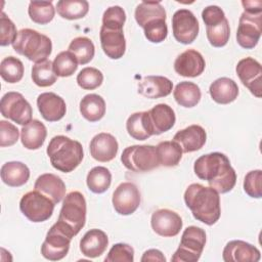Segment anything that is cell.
Returning a JSON list of instances; mask_svg holds the SVG:
<instances>
[{
	"mask_svg": "<svg viewBox=\"0 0 262 262\" xmlns=\"http://www.w3.org/2000/svg\"><path fill=\"white\" fill-rule=\"evenodd\" d=\"M14 51L35 63L46 60L52 51L49 37L33 29H21L12 43Z\"/></svg>",
	"mask_w": 262,
	"mask_h": 262,
	"instance_id": "cell-4",
	"label": "cell"
},
{
	"mask_svg": "<svg viewBox=\"0 0 262 262\" xmlns=\"http://www.w3.org/2000/svg\"><path fill=\"white\" fill-rule=\"evenodd\" d=\"M145 38L151 43L163 42L168 35V27L166 19H155L147 23L143 28Z\"/></svg>",
	"mask_w": 262,
	"mask_h": 262,
	"instance_id": "cell-43",
	"label": "cell"
},
{
	"mask_svg": "<svg viewBox=\"0 0 262 262\" xmlns=\"http://www.w3.org/2000/svg\"><path fill=\"white\" fill-rule=\"evenodd\" d=\"M183 152H192L201 149L207 140V133L200 125H190L179 130L173 137Z\"/></svg>",
	"mask_w": 262,
	"mask_h": 262,
	"instance_id": "cell-22",
	"label": "cell"
},
{
	"mask_svg": "<svg viewBox=\"0 0 262 262\" xmlns=\"http://www.w3.org/2000/svg\"><path fill=\"white\" fill-rule=\"evenodd\" d=\"M72 238L73 236L58 222L54 223L41 246L42 256L50 261L61 260L70 250Z\"/></svg>",
	"mask_w": 262,
	"mask_h": 262,
	"instance_id": "cell-10",
	"label": "cell"
},
{
	"mask_svg": "<svg viewBox=\"0 0 262 262\" xmlns=\"http://www.w3.org/2000/svg\"><path fill=\"white\" fill-rule=\"evenodd\" d=\"M54 203L38 190H32L23 195L19 201L20 212L32 222L39 223L48 220L53 213Z\"/></svg>",
	"mask_w": 262,
	"mask_h": 262,
	"instance_id": "cell-9",
	"label": "cell"
},
{
	"mask_svg": "<svg viewBox=\"0 0 262 262\" xmlns=\"http://www.w3.org/2000/svg\"><path fill=\"white\" fill-rule=\"evenodd\" d=\"M205 67L206 62L203 55L194 49H187L183 51L174 61L175 72L182 77H198L203 74Z\"/></svg>",
	"mask_w": 262,
	"mask_h": 262,
	"instance_id": "cell-18",
	"label": "cell"
},
{
	"mask_svg": "<svg viewBox=\"0 0 262 262\" xmlns=\"http://www.w3.org/2000/svg\"><path fill=\"white\" fill-rule=\"evenodd\" d=\"M182 219L170 209H159L151 214L150 225L152 230L164 237L177 235L182 228Z\"/></svg>",
	"mask_w": 262,
	"mask_h": 262,
	"instance_id": "cell-16",
	"label": "cell"
},
{
	"mask_svg": "<svg viewBox=\"0 0 262 262\" xmlns=\"http://www.w3.org/2000/svg\"><path fill=\"white\" fill-rule=\"evenodd\" d=\"M32 80L39 87L53 85L57 80V76L53 70L52 61L46 59L35 63L32 68Z\"/></svg>",
	"mask_w": 262,
	"mask_h": 262,
	"instance_id": "cell-37",
	"label": "cell"
},
{
	"mask_svg": "<svg viewBox=\"0 0 262 262\" xmlns=\"http://www.w3.org/2000/svg\"><path fill=\"white\" fill-rule=\"evenodd\" d=\"M262 171L252 170L248 172L244 179V190L245 192L254 199H260L262 196Z\"/></svg>",
	"mask_w": 262,
	"mask_h": 262,
	"instance_id": "cell-45",
	"label": "cell"
},
{
	"mask_svg": "<svg viewBox=\"0 0 262 262\" xmlns=\"http://www.w3.org/2000/svg\"><path fill=\"white\" fill-rule=\"evenodd\" d=\"M225 262H257L261 258L258 248L241 239H233L226 244L222 252Z\"/></svg>",
	"mask_w": 262,
	"mask_h": 262,
	"instance_id": "cell-17",
	"label": "cell"
},
{
	"mask_svg": "<svg viewBox=\"0 0 262 262\" xmlns=\"http://www.w3.org/2000/svg\"><path fill=\"white\" fill-rule=\"evenodd\" d=\"M2 181L11 187H19L26 184L30 178L28 166L21 162L11 161L2 165L0 171Z\"/></svg>",
	"mask_w": 262,
	"mask_h": 262,
	"instance_id": "cell-28",
	"label": "cell"
},
{
	"mask_svg": "<svg viewBox=\"0 0 262 262\" xmlns=\"http://www.w3.org/2000/svg\"><path fill=\"white\" fill-rule=\"evenodd\" d=\"M105 262H133L134 261V249L124 243L115 244L104 258Z\"/></svg>",
	"mask_w": 262,
	"mask_h": 262,
	"instance_id": "cell-44",
	"label": "cell"
},
{
	"mask_svg": "<svg viewBox=\"0 0 262 262\" xmlns=\"http://www.w3.org/2000/svg\"><path fill=\"white\" fill-rule=\"evenodd\" d=\"M173 36L179 43L190 44L198 37L200 26L194 14L185 8L178 9L172 16Z\"/></svg>",
	"mask_w": 262,
	"mask_h": 262,
	"instance_id": "cell-13",
	"label": "cell"
},
{
	"mask_svg": "<svg viewBox=\"0 0 262 262\" xmlns=\"http://www.w3.org/2000/svg\"><path fill=\"white\" fill-rule=\"evenodd\" d=\"M242 5L245 11L248 12H262V2L261 1H242Z\"/></svg>",
	"mask_w": 262,
	"mask_h": 262,
	"instance_id": "cell-50",
	"label": "cell"
},
{
	"mask_svg": "<svg viewBox=\"0 0 262 262\" xmlns=\"http://www.w3.org/2000/svg\"><path fill=\"white\" fill-rule=\"evenodd\" d=\"M79 107L82 117L92 123L101 120L105 114V101L95 93L85 95L81 99Z\"/></svg>",
	"mask_w": 262,
	"mask_h": 262,
	"instance_id": "cell-30",
	"label": "cell"
},
{
	"mask_svg": "<svg viewBox=\"0 0 262 262\" xmlns=\"http://www.w3.org/2000/svg\"><path fill=\"white\" fill-rule=\"evenodd\" d=\"M38 110L47 122H57L61 120L67 112L66 101L53 92H44L37 97Z\"/></svg>",
	"mask_w": 262,
	"mask_h": 262,
	"instance_id": "cell-19",
	"label": "cell"
},
{
	"mask_svg": "<svg viewBox=\"0 0 262 262\" xmlns=\"http://www.w3.org/2000/svg\"><path fill=\"white\" fill-rule=\"evenodd\" d=\"M206 33L209 43L214 47H223L227 44L230 37V28L227 18L225 17L220 23L206 27Z\"/></svg>",
	"mask_w": 262,
	"mask_h": 262,
	"instance_id": "cell-40",
	"label": "cell"
},
{
	"mask_svg": "<svg viewBox=\"0 0 262 262\" xmlns=\"http://www.w3.org/2000/svg\"><path fill=\"white\" fill-rule=\"evenodd\" d=\"M103 82V74L96 68L87 67L77 75V83L84 90H94Z\"/></svg>",
	"mask_w": 262,
	"mask_h": 262,
	"instance_id": "cell-42",
	"label": "cell"
},
{
	"mask_svg": "<svg viewBox=\"0 0 262 262\" xmlns=\"http://www.w3.org/2000/svg\"><path fill=\"white\" fill-rule=\"evenodd\" d=\"M19 130L13 124L1 120L0 121V146H11L18 140Z\"/></svg>",
	"mask_w": 262,
	"mask_h": 262,
	"instance_id": "cell-47",
	"label": "cell"
},
{
	"mask_svg": "<svg viewBox=\"0 0 262 262\" xmlns=\"http://www.w3.org/2000/svg\"><path fill=\"white\" fill-rule=\"evenodd\" d=\"M147 112L154 135H160L169 131L175 124V113L173 108L166 103H159Z\"/></svg>",
	"mask_w": 262,
	"mask_h": 262,
	"instance_id": "cell-25",
	"label": "cell"
},
{
	"mask_svg": "<svg viewBox=\"0 0 262 262\" xmlns=\"http://www.w3.org/2000/svg\"><path fill=\"white\" fill-rule=\"evenodd\" d=\"M91 157L101 163H106L117 156L119 144L115 136L110 133L101 132L96 134L89 145Z\"/></svg>",
	"mask_w": 262,
	"mask_h": 262,
	"instance_id": "cell-20",
	"label": "cell"
},
{
	"mask_svg": "<svg viewBox=\"0 0 262 262\" xmlns=\"http://www.w3.org/2000/svg\"><path fill=\"white\" fill-rule=\"evenodd\" d=\"M86 213L84 195L80 191H71L63 199L57 222L75 236L85 225Z\"/></svg>",
	"mask_w": 262,
	"mask_h": 262,
	"instance_id": "cell-5",
	"label": "cell"
},
{
	"mask_svg": "<svg viewBox=\"0 0 262 262\" xmlns=\"http://www.w3.org/2000/svg\"><path fill=\"white\" fill-rule=\"evenodd\" d=\"M135 20L143 28L147 23L155 19H166V10L159 1H142L135 8Z\"/></svg>",
	"mask_w": 262,
	"mask_h": 262,
	"instance_id": "cell-32",
	"label": "cell"
},
{
	"mask_svg": "<svg viewBox=\"0 0 262 262\" xmlns=\"http://www.w3.org/2000/svg\"><path fill=\"white\" fill-rule=\"evenodd\" d=\"M47 129L39 120H32L20 130V140L27 149L35 150L40 148L46 139Z\"/></svg>",
	"mask_w": 262,
	"mask_h": 262,
	"instance_id": "cell-27",
	"label": "cell"
},
{
	"mask_svg": "<svg viewBox=\"0 0 262 262\" xmlns=\"http://www.w3.org/2000/svg\"><path fill=\"white\" fill-rule=\"evenodd\" d=\"M173 96L179 105L183 107H193L200 102L202 92L195 83L182 81L176 85Z\"/></svg>",
	"mask_w": 262,
	"mask_h": 262,
	"instance_id": "cell-31",
	"label": "cell"
},
{
	"mask_svg": "<svg viewBox=\"0 0 262 262\" xmlns=\"http://www.w3.org/2000/svg\"><path fill=\"white\" fill-rule=\"evenodd\" d=\"M28 13L30 18L39 25L50 23L55 14V8L51 1H31Z\"/></svg>",
	"mask_w": 262,
	"mask_h": 262,
	"instance_id": "cell-38",
	"label": "cell"
},
{
	"mask_svg": "<svg viewBox=\"0 0 262 262\" xmlns=\"http://www.w3.org/2000/svg\"><path fill=\"white\" fill-rule=\"evenodd\" d=\"M56 9L62 18L79 19L88 13L89 3L86 0H59Z\"/></svg>",
	"mask_w": 262,
	"mask_h": 262,
	"instance_id": "cell-35",
	"label": "cell"
},
{
	"mask_svg": "<svg viewBox=\"0 0 262 262\" xmlns=\"http://www.w3.org/2000/svg\"><path fill=\"white\" fill-rule=\"evenodd\" d=\"M140 192L132 182H123L118 185L113 193L112 203L116 212L127 216L133 214L140 205Z\"/></svg>",
	"mask_w": 262,
	"mask_h": 262,
	"instance_id": "cell-14",
	"label": "cell"
},
{
	"mask_svg": "<svg viewBox=\"0 0 262 262\" xmlns=\"http://www.w3.org/2000/svg\"><path fill=\"white\" fill-rule=\"evenodd\" d=\"M17 33L14 23L2 11L0 15V45L7 46L12 44Z\"/></svg>",
	"mask_w": 262,
	"mask_h": 262,
	"instance_id": "cell-46",
	"label": "cell"
},
{
	"mask_svg": "<svg viewBox=\"0 0 262 262\" xmlns=\"http://www.w3.org/2000/svg\"><path fill=\"white\" fill-rule=\"evenodd\" d=\"M34 188L50 199L54 204L61 202L66 196L67 188L64 182L60 177L52 173L40 175L34 184Z\"/></svg>",
	"mask_w": 262,
	"mask_h": 262,
	"instance_id": "cell-23",
	"label": "cell"
},
{
	"mask_svg": "<svg viewBox=\"0 0 262 262\" xmlns=\"http://www.w3.org/2000/svg\"><path fill=\"white\" fill-rule=\"evenodd\" d=\"M141 262L147 261H159V262H166V257L164 254L157 249H149L145 251L141 257Z\"/></svg>",
	"mask_w": 262,
	"mask_h": 262,
	"instance_id": "cell-49",
	"label": "cell"
},
{
	"mask_svg": "<svg viewBox=\"0 0 262 262\" xmlns=\"http://www.w3.org/2000/svg\"><path fill=\"white\" fill-rule=\"evenodd\" d=\"M262 12L244 11L238 19L236 41L245 49H253L261 37Z\"/></svg>",
	"mask_w": 262,
	"mask_h": 262,
	"instance_id": "cell-12",
	"label": "cell"
},
{
	"mask_svg": "<svg viewBox=\"0 0 262 262\" xmlns=\"http://www.w3.org/2000/svg\"><path fill=\"white\" fill-rule=\"evenodd\" d=\"M202 18L206 27L214 26L225 18L224 11L217 5H210L202 11Z\"/></svg>",
	"mask_w": 262,
	"mask_h": 262,
	"instance_id": "cell-48",
	"label": "cell"
},
{
	"mask_svg": "<svg viewBox=\"0 0 262 262\" xmlns=\"http://www.w3.org/2000/svg\"><path fill=\"white\" fill-rule=\"evenodd\" d=\"M121 162L125 168L136 173L148 172L160 166L156 146L148 144L127 146L122 152Z\"/></svg>",
	"mask_w": 262,
	"mask_h": 262,
	"instance_id": "cell-8",
	"label": "cell"
},
{
	"mask_svg": "<svg viewBox=\"0 0 262 262\" xmlns=\"http://www.w3.org/2000/svg\"><path fill=\"white\" fill-rule=\"evenodd\" d=\"M24 64L20 59L14 56H7L1 60L0 75L4 81L10 84L19 82L24 77Z\"/></svg>",
	"mask_w": 262,
	"mask_h": 262,
	"instance_id": "cell-39",
	"label": "cell"
},
{
	"mask_svg": "<svg viewBox=\"0 0 262 262\" xmlns=\"http://www.w3.org/2000/svg\"><path fill=\"white\" fill-rule=\"evenodd\" d=\"M53 70L57 77H70L78 69V61L75 56L69 51L59 52L52 61Z\"/></svg>",
	"mask_w": 262,
	"mask_h": 262,
	"instance_id": "cell-41",
	"label": "cell"
},
{
	"mask_svg": "<svg viewBox=\"0 0 262 262\" xmlns=\"http://www.w3.org/2000/svg\"><path fill=\"white\" fill-rule=\"evenodd\" d=\"M1 115L18 125H27L32 121V106L19 92L5 93L0 102Z\"/></svg>",
	"mask_w": 262,
	"mask_h": 262,
	"instance_id": "cell-11",
	"label": "cell"
},
{
	"mask_svg": "<svg viewBox=\"0 0 262 262\" xmlns=\"http://www.w3.org/2000/svg\"><path fill=\"white\" fill-rule=\"evenodd\" d=\"M209 93L215 102L228 104L237 98L238 86L232 79L221 77L210 85Z\"/></svg>",
	"mask_w": 262,
	"mask_h": 262,
	"instance_id": "cell-26",
	"label": "cell"
},
{
	"mask_svg": "<svg viewBox=\"0 0 262 262\" xmlns=\"http://www.w3.org/2000/svg\"><path fill=\"white\" fill-rule=\"evenodd\" d=\"M159 164L164 167H175L182 158V149L180 145L172 141H162L156 146Z\"/></svg>",
	"mask_w": 262,
	"mask_h": 262,
	"instance_id": "cell-33",
	"label": "cell"
},
{
	"mask_svg": "<svg viewBox=\"0 0 262 262\" xmlns=\"http://www.w3.org/2000/svg\"><path fill=\"white\" fill-rule=\"evenodd\" d=\"M125 21L118 18H103L99 32L103 52L111 59L123 57L126 51V40L123 33Z\"/></svg>",
	"mask_w": 262,
	"mask_h": 262,
	"instance_id": "cell-6",
	"label": "cell"
},
{
	"mask_svg": "<svg viewBox=\"0 0 262 262\" xmlns=\"http://www.w3.org/2000/svg\"><path fill=\"white\" fill-rule=\"evenodd\" d=\"M206 245V232L198 226H188L184 229L178 249L173 254V262H196Z\"/></svg>",
	"mask_w": 262,
	"mask_h": 262,
	"instance_id": "cell-7",
	"label": "cell"
},
{
	"mask_svg": "<svg viewBox=\"0 0 262 262\" xmlns=\"http://www.w3.org/2000/svg\"><path fill=\"white\" fill-rule=\"evenodd\" d=\"M195 175L209 183L218 193L230 191L236 182V173L229 159L222 152L214 151L198 158L193 165Z\"/></svg>",
	"mask_w": 262,
	"mask_h": 262,
	"instance_id": "cell-1",
	"label": "cell"
},
{
	"mask_svg": "<svg viewBox=\"0 0 262 262\" xmlns=\"http://www.w3.org/2000/svg\"><path fill=\"white\" fill-rule=\"evenodd\" d=\"M86 183L94 193H103L108 189L112 183V174L110 170L103 166L92 168L86 177Z\"/></svg>",
	"mask_w": 262,
	"mask_h": 262,
	"instance_id": "cell-34",
	"label": "cell"
},
{
	"mask_svg": "<svg viewBox=\"0 0 262 262\" xmlns=\"http://www.w3.org/2000/svg\"><path fill=\"white\" fill-rule=\"evenodd\" d=\"M128 134L136 140H145L154 135L148 112H137L129 116L126 122Z\"/></svg>",
	"mask_w": 262,
	"mask_h": 262,
	"instance_id": "cell-29",
	"label": "cell"
},
{
	"mask_svg": "<svg viewBox=\"0 0 262 262\" xmlns=\"http://www.w3.org/2000/svg\"><path fill=\"white\" fill-rule=\"evenodd\" d=\"M235 72L244 86L256 97H261V82H262V68L259 61L253 57H245L241 59L236 67Z\"/></svg>",
	"mask_w": 262,
	"mask_h": 262,
	"instance_id": "cell-15",
	"label": "cell"
},
{
	"mask_svg": "<svg viewBox=\"0 0 262 262\" xmlns=\"http://www.w3.org/2000/svg\"><path fill=\"white\" fill-rule=\"evenodd\" d=\"M46 152L52 167L63 173L74 171L81 164L84 157L82 144L64 135L52 137Z\"/></svg>",
	"mask_w": 262,
	"mask_h": 262,
	"instance_id": "cell-3",
	"label": "cell"
},
{
	"mask_svg": "<svg viewBox=\"0 0 262 262\" xmlns=\"http://www.w3.org/2000/svg\"><path fill=\"white\" fill-rule=\"evenodd\" d=\"M108 245V238L104 231L93 228L88 230L80 241V251L85 257L97 258L101 256Z\"/></svg>",
	"mask_w": 262,
	"mask_h": 262,
	"instance_id": "cell-24",
	"label": "cell"
},
{
	"mask_svg": "<svg viewBox=\"0 0 262 262\" xmlns=\"http://www.w3.org/2000/svg\"><path fill=\"white\" fill-rule=\"evenodd\" d=\"M184 202L194 219L207 225L215 224L221 215L219 193L210 186L200 183L188 185L184 192Z\"/></svg>",
	"mask_w": 262,
	"mask_h": 262,
	"instance_id": "cell-2",
	"label": "cell"
},
{
	"mask_svg": "<svg viewBox=\"0 0 262 262\" xmlns=\"http://www.w3.org/2000/svg\"><path fill=\"white\" fill-rule=\"evenodd\" d=\"M69 51L75 56L78 63L86 64L94 57L95 47L91 39L87 37H77L71 41Z\"/></svg>",
	"mask_w": 262,
	"mask_h": 262,
	"instance_id": "cell-36",
	"label": "cell"
},
{
	"mask_svg": "<svg viewBox=\"0 0 262 262\" xmlns=\"http://www.w3.org/2000/svg\"><path fill=\"white\" fill-rule=\"evenodd\" d=\"M172 89V81L164 76H145L137 84L138 93L150 99L168 96Z\"/></svg>",
	"mask_w": 262,
	"mask_h": 262,
	"instance_id": "cell-21",
	"label": "cell"
}]
</instances>
